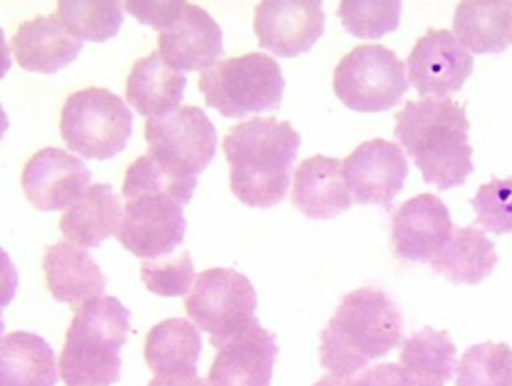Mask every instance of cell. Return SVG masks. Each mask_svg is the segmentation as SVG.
<instances>
[{
    "label": "cell",
    "instance_id": "1",
    "mask_svg": "<svg viewBox=\"0 0 512 386\" xmlns=\"http://www.w3.org/2000/svg\"><path fill=\"white\" fill-rule=\"evenodd\" d=\"M395 119L394 136L421 171L425 183L439 191L465 183L474 170L465 104L449 97L409 100Z\"/></svg>",
    "mask_w": 512,
    "mask_h": 386
},
{
    "label": "cell",
    "instance_id": "2",
    "mask_svg": "<svg viewBox=\"0 0 512 386\" xmlns=\"http://www.w3.org/2000/svg\"><path fill=\"white\" fill-rule=\"evenodd\" d=\"M301 144L289 121L253 117L231 127L222 148L230 165V189L243 204L267 209L286 196Z\"/></svg>",
    "mask_w": 512,
    "mask_h": 386
},
{
    "label": "cell",
    "instance_id": "3",
    "mask_svg": "<svg viewBox=\"0 0 512 386\" xmlns=\"http://www.w3.org/2000/svg\"><path fill=\"white\" fill-rule=\"evenodd\" d=\"M402 326L399 310L383 290H354L342 298L321 332V365L334 375L353 376L399 344Z\"/></svg>",
    "mask_w": 512,
    "mask_h": 386
},
{
    "label": "cell",
    "instance_id": "4",
    "mask_svg": "<svg viewBox=\"0 0 512 386\" xmlns=\"http://www.w3.org/2000/svg\"><path fill=\"white\" fill-rule=\"evenodd\" d=\"M130 314L114 296L95 297L78 308L59 359L66 386H110L120 379Z\"/></svg>",
    "mask_w": 512,
    "mask_h": 386
},
{
    "label": "cell",
    "instance_id": "5",
    "mask_svg": "<svg viewBox=\"0 0 512 386\" xmlns=\"http://www.w3.org/2000/svg\"><path fill=\"white\" fill-rule=\"evenodd\" d=\"M284 86L280 65L262 52L217 61L198 82L206 105L228 118L278 109Z\"/></svg>",
    "mask_w": 512,
    "mask_h": 386
},
{
    "label": "cell",
    "instance_id": "6",
    "mask_svg": "<svg viewBox=\"0 0 512 386\" xmlns=\"http://www.w3.org/2000/svg\"><path fill=\"white\" fill-rule=\"evenodd\" d=\"M132 122V112L118 95L89 87L67 97L59 127L69 150L101 161L125 149Z\"/></svg>",
    "mask_w": 512,
    "mask_h": 386
},
{
    "label": "cell",
    "instance_id": "7",
    "mask_svg": "<svg viewBox=\"0 0 512 386\" xmlns=\"http://www.w3.org/2000/svg\"><path fill=\"white\" fill-rule=\"evenodd\" d=\"M333 89L349 109L377 113L396 106L408 91L404 63L381 44H363L345 55L333 75Z\"/></svg>",
    "mask_w": 512,
    "mask_h": 386
},
{
    "label": "cell",
    "instance_id": "8",
    "mask_svg": "<svg viewBox=\"0 0 512 386\" xmlns=\"http://www.w3.org/2000/svg\"><path fill=\"white\" fill-rule=\"evenodd\" d=\"M256 307L257 294L247 276L223 267L199 273L185 300L187 315L210 334L209 341L217 349L248 325Z\"/></svg>",
    "mask_w": 512,
    "mask_h": 386
},
{
    "label": "cell",
    "instance_id": "9",
    "mask_svg": "<svg viewBox=\"0 0 512 386\" xmlns=\"http://www.w3.org/2000/svg\"><path fill=\"white\" fill-rule=\"evenodd\" d=\"M148 152L180 171L197 177L212 161L217 131L202 108L180 105L145 123Z\"/></svg>",
    "mask_w": 512,
    "mask_h": 386
},
{
    "label": "cell",
    "instance_id": "10",
    "mask_svg": "<svg viewBox=\"0 0 512 386\" xmlns=\"http://www.w3.org/2000/svg\"><path fill=\"white\" fill-rule=\"evenodd\" d=\"M183 204L167 194H141L127 200L116 238L139 258L156 259L184 241Z\"/></svg>",
    "mask_w": 512,
    "mask_h": 386
},
{
    "label": "cell",
    "instance_id": "11",
    "mask_svg": "<svg viewBox=\"0 0 512 386\" xmlns=\"http://www.w3.org/2000/svg\"><path fill=\"white\" fill-rule=\"evenodd\" d=\"M474 59L446 29L429 28L407 58L408 80L419 97L448 98L472 74Z\"/></svg>",
    "mask_w": 512,
    "mask_h": 386
},
{
    "label": "cell",
    "instance_id": "12",
    "mask_svg": "<svg viewBox=\"0 0 512 386\" xmlns=\"http://www.w3.org/2000/svg\"><path fill=\"white\" fill-rule=\"evenodd\" d=\"M320 0H264L255 8L258 46L279 57L308 52L324 33Z\"/></svg>",
    "mask_w": 512,
    "mask_h": 386
},
{
    "label": "cell",
    "instance_id": "13",
    "mask_svg": "<svg viewBox=\"0 0 512 386\" xmlns=\"http://www.w3.org/2000/svg\"><path fill=\"white\" fill-rule=\"evenodd\" d=\"M342 162L352 199L358 204L382 205L386 210L409 172L402 150L383 138L361 143Z\"/></svg>",
    "mask_w": 512,
    "mask_h": 386
},
{
    "label": "cell",
    "instance_id": "14",
    "mask_svg": "<svg viewBox=\"0 0 512 386\" xmlns=\"http://www.w3.org/2000/svg\"><path fill=\"white\" fill-rule=\"evenodd\" d=\"M92 174L78 157L60 148L46 147L36 152L22 171V187L38 210H63L77 201Z\"/></svg>",
    "mask_w": 512,
    "mask_h": 386
},
{
    "label": "cell",
    "instance_id": "15",
    "mask_svg": "<svg viewBox=\"0 0 512 386\" xmlns=\"http://www.w3.org/2000/svg\"><path fill=\"white\" fill-rule=\"evenodd\" d=\"M279 348L276 335L254 317L218 349L210 367L209 386H270Z\"/></svg>",
    "mask_w": 512,
    "mask_h": 386
},
{
    "label": "cell",
    "instance_id": "16",
    "mask_svg": "<svg viewBox=\"0 0 512 386\" xmlns=\"http://www.w3.org/2000/svg\"><path fill=\"white\" fill-rule=\"evenodd\" d=\"M453 223L448 207L434 194L406 200L392 220L395 253L411 262H430L450 240Z\"/></svg>",
    "mask_w": 512,
    "mask_h": 386
},
{
    "label": "cell",
    "instance_id": "17",
    "mask_svg": "<svg viewBox=\"0 0 512 386\" xmlns=\"http://www.w3.org/2000/svg\"><path fill=\"white\" fill-rule=\"evenodd\" d=\"M157 42L160 55L181 72H203L224 55L219 24L202 7L187 1L180 16L159 32Z\"/></svg>",
    "mask_w": 512,
    "mask_h": 386
},
{
    "label": "cell",
    "instance_id": "18",
    "mask_svg": "<svg viewBox=\"0 0 512 386\" xmlns=\"http://www.w3.org/2000/svg\"><path fill=\"white\" fill-rule=\"evenodd\" d=\"M18 65L27 71L54 74L76 59L82 40L56 13L21 23L11 38Z\"/></svg>",
    "mask_w": 512,
    "mask_h": 386
},
{
    "label": "cell",
    "instance_id": "19",
    "mask_svg": "<svg viewBox=\"0 0 512 386\" xmlns=\"http://www.w3.org/2000/svg\"><path fill=\"white\" fill-rule=\"evenodd\" d=\"M42 267L54 299L73 309L105 292L106 278L98 264L84 248L72 242L59 241L47 247Z\"/></svg>",
    "mask_w": 512,
    "mask_h": 386
},
{
    "label": "cell",
    "instance_id": "20",
    "mask_svg": "<svg viewBox=\"0 0 512 386\" xmlns=\"http://www.w3.org/2000/svg\"><path fill=\"white\" fill-rule=\"evenodd\" d=\"M292 200L310 219H331L347 210L351 193L343 176V162L316 154L304 159L295 171Z\"/></svg>",
    "mask_w": 512,
    "mask_h": 386
},
{
    "label": "cell",
    "instance_id": "21",
    "mask_svg": "<svg viewBox=\"0 0 512 386\" xmlns=\"http://www.w3.org/2000/svg\"><path fill=\"white\" fill-rule=\"evenodd\" d=\"M121 201L109 183L89 186L62 215L59 228L70 242L83 247H99L116 235L123 218Z\"/></svg>",
    "mask_w": 512,
    "mask_h": 386
},
{
    "label": "cell",
    "instance_id": "22",
    "mask_svg": "<svg viewBox=\"0 0 512 386\" xmlns=\"http://www.w3.org/2000/svg\"><path fill=\"white\" fill-rule=\"evenodd\" d=\"M187 79L168 64L159 52L138 60L126 81L128 103L148 118L168 113L179 106Z\"/></svg>",
    "mask_w": 512,
    "mask_h": 386
},
{
    "label": "cell",
    "instance_id": "23",
    "mask_svg": "<svg viewBox=\"0 0 512 386\" xmlns=\"http://www.w3.org/2000/svg\"><path fill=\"white\" fill-rule=\"evenodd\" d=\"M453 32L472 53L504 52L512 45V1H461L454 12Z\"/></svg>",
    "mask_w": 512,
    "mask_h": 386
},
{
    "label": "cell",
    "instance_id": "24",
    "mask_svg": "<svg viewBox=\"0 0 512 386\" xmlns=\"http://www.w3.org/2000/svg\"><path fill=\"white\" fill-rule=\"evenodd\" d=\"M1 386H55L56 357L39 335L13 331L1 338Z\"/></svg>",
    "mask_w": 512,
    "mask_h": 386
},
{
    "label": "cell",
    "instance_id": "25",
    "mask_svg": "<svg viewBox=\"0 0 512 386\" xmlns=\"http://www.w3.org/2000/svg\"><path fill=\"white\" fill-rule=\"evenodd\" d=\"M497 262L495 244L482 229L454 226L450 240L429 263L450 281L477 285L491 274Z\"/></svg>",
    "mask_w": 512,
    "mask_h": 386
},
{
    "label": "cell",
    "instance_id": "26",
    "mask_svg": "<svg viewBox=\"0 0 512 386\" xmlns=\"http://www.w3.org/2000/svg\"><path fill=\"white\" fill-rule=\"evenodd\" d=\"M456 346L447 330L430 326L403 341L399 362L406 374L422 386H442L456 369Z\"/></svg>",
    "mask_w": 512,
    "mask_h": 386
},
{
    "label": "cell",
    "instance_id": "27",
    "mask_svg": "<svg viewBox=\"0 0 512 386\" xmlns=\"http://www.w3.org/2000/svg\"><path fill=\"white\" fill-rule=\"evenodd\" d=\"M202 338L197 328L182 318L166 319L150 329L144 356L155 375L197 369Z\"/></svg>",
    "mask_w": 512,
    "mask_h": 386
},
{
    "label": "cell",
    "instance_id": "28",
    "mask_svg": "<svg viewBox=\"0 0 512 386\" xmlns=\"http://www.w3.org/2000/svg\"><path fill=\"white\" fill-rule=\"evenodd\" d=\"M197 183V177L188 175L147 152L127 168L122 194L126 200L141 194H167L181 204H188Z\"/></svg>",
    "mask_w": 512,
    "mask_h": 386
},
{
    "label": "cell",
    "instance_id": "29",
    "mask_svg": "<svg viewBox=\"0 0 512 386\" xmlns=\"http://www.w3.org/2000/svg\"><path fill=\"white\" fill-rule=\"evenodd\" d=\"M455 371V386H512V349L491 340L472 345Z\"/></svg>",
    "mask_w": 512,
    "mask_h": 386
},
{
    "label": "cell",
    "instance_id": "30",
    "mask_svg": "<svg viewBox=\"0 0 512 386\" xmlns=\"http://www.w3.org/2000/svg\"><path fill=\"white\" fill-rule=\"evenodd\" d=\"M56 14L81 40L102 43L115 37L124 21L119 1H58Z\"/></svg>",
    "mask_w": 512,
    "mask_h": 386
},
{
    "label": "cell",
    "instance_id": "31",
    "mask_svg": "<svg viewBox=\"0 0 512 386\" xmlns=\"http://www.w3.org/2000/svg\"><path fill=\"white\" fill-rule=\"evenodd\" d=\"M401 1L342 0L337 15L347 32L361 39H379L395 31L400 22Z\"/></svg>",
    "mask_w": 512,
    "mask_h": 386
},
{
    "label": "cell",
    "instance_id": "32",
    "mask_svg": "<svg viewBox=\"0 0 512 386\" xmlns=\"http://www.w3.org/2000/svg\"><path fill=\"white\" fill-rule=\"evenodd\" d=\"M470 203L476 213L475 223L496 235L512 232V177L493 175L480 185Z\"/></svg>",
    "mask_w": 512,
    "mask_h": 386
},
{
    "label": "cell",
    "instance_id": "33",
    "mask_svg": "<svg viewBox=\"0 0 512 386\" xmlns=\"http://www.w3.org/2000/svg\"><path fill=\"white\" fill-rule=\"evenodd\" d=\"M140 274L146 288L162 297L184 296L190 290L195 277L188 250L173 258L144 261Z\"/></svg>",
    "mask_w": 512,
    "mask_h": 386
},
{
    "label": "cell",
    "instance_id": "34",
    "mask_svg": "<svg viewBox=\"0 0 512 386\" xmlns=\"http://www.w3.org/2000/svg\"><path fill=\"white\" fill-rule=\"evenodd\" d=\"M185 2L183 0H127L124 6L126 11L140 23L160 32L180 16Z\"/></svg>",
    "mask_w": 512,
    "mask_h": 386
},
{
    "label": "cell",
    "instance_id": "35",
    "mask_svg": "<svg viewBox=\"0 0 512 386\" xmlns=\"http://www.w3.org/2000/svg\"><path fill=\"white\" fill-rule=\"evenodd\" d=\"M349 386H419L400 364L380 363L350 377Z\"/></svg>",
    "mask_w": 512,
    "mask_h": 386
},
{
    "label": "cell",
    "instance_id": "36",
    "mask_svg": "<svg viewBox=\"0 0 512 386\" xmlns=\"http://www.w3.org/2000/svg\"><path fill=\"white\" fill-rule=\"evenodd\" d=\"M148 386H208L204 378L197 375V369L179 370L155 375Z\"/></svg>",
    "mask_w": 512,
    "mask_h": 386
},
{
    "label": "cell",
    "instance_id": "37",
    "mask_svg": "<svg viewBox=\"0 0 512 386\" xmlns=\"http://www.w3.org/2000/svg\"><path fill=\"white\" fill-rule=\"evenodd\" d=\"M350 377H341L330 373L323 376L313 386H349Z\"/></svg>",
    "mask_w": 512,
    "mask_h": 386
},
{
    "label": "cell",
    "instance_id": "38",
    "mask_svg": "<svg viewBox=\"0 0 512 386\" xmlns=\"http://www.w3.org/2000/svg\"><path fill=\"white\" fill-rule=\"evenodd\" d=\"M418 385H419V384H418ZM419 386H422V385H419ZM442 386H444V385H442Z\"/></svg>",
    "mask_w": 512,
    "mask_h": 386
}]
</instances>
